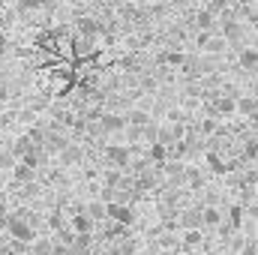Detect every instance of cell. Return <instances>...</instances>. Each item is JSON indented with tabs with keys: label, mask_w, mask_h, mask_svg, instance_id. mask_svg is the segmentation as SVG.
Instances as JSON below:
<instances>
[{
	"label": "cell",
	"mask_w": 258,
	"mask_h": 255,
	"mask_svg": "<svg viewBox=\"0 0 258 255\" xmlns=\"http://www.w3.org/2000/svg\"><path fill=\"white\" fill-rule=\"evenodd\" d=\"M102 156H105V162H108V168H117V171H126L129 162H132V153H129L126 144H120V141H105L102 144Z\"/></svg>",
	"instance_id": "6da1fadb"
},
{
	"label": "cell",
	"mask_w": 258,
	"mask_h": 255,
	"mask_svg": "<svg viewBox=\"0 0 258 255\" xmlns=\"http://www.w3.org/2000/svg\"><path fill=\"white\" fill-rule=\"evenodd\" d=\"M84 156H87V153H84V147L72 141L69 147H63V150L57 153V168H63V171H66V168H72V165H81V162H84Z\"/></svg>",
	"instance_id": "277c9868"
},
{
	"label": "cell",
	"mask_w": 258,
	"mask_h": 255,
	"mask_svg": "<svg viewBox=\"0 0 258 255\" xmlns=\"http://www.w3.org/2000/svg\"><path fill=\"white\" fill-rule=\"evenodd\" d=\"M204 162H207V168H210L213 174H231V171H234V168L228 165V159L219 156L216 150H204Z\"/></svg>",
	"instance_id": "ba28073f"
},
{
	"label": "cell",
	"mask_w": 258,
	"mask_h": 255,
	"mask_svg": "<svg viewBox=\"0 0 258 255\" xmlns=\"http://www.w3.org/2000/svg\"><path fill=\"white\" fill-rule=\"evenodd\" d=\"M237 66H240L243 72L255 75L258 72V45H246V48H240V51H237Z\"/></svg>",
	"instance_id": "8992f818"
},
{
	"label": "cell",
	"mask_w": 258,
	"mask_h": 255,
	"mask_svg": "<svg viewBox=\"0 0 258 255\" xmlns=\"http://www.w3.org/2000/svg\"><path fill=\"white\" fill-rule=\"evenodd\" d=\"M252 96H255V99H258V81H255V87H252Z\"/></svg>",
	"instance_id": "4fadbf2b"
},
{
	"label": "cell",
	"mask_w": 258,
	"mask_h": 255,
	"mask_svg": "<svg viewBox=\"0 0 258 255\" xmlns=\"http://www.w3.org/2000/svg\"><path fill=\"white\" fill-rule=\"evenodd\" d=\"M105 219L117 222L123 228H132L135 219H138V213H135V207H126V204H105Z\"/></svg>",
	"instance_id": "7a4b0ae2"
},
{
	"label": "cell",
	"mask_w": 258,
	"mask_h": 255,
	"mask_svg": "<svg viewBox=\"0 0 258 255\" xmlns=\"http://www.w3.org/2000/svg\"><path fill=\"white\" fill-rule=\"evenodd\" d=\"M201 54H204V57H210V60H219L222 54H228V42H225L219 33H213V36H210V42L204 45V51H201Z\"/></svg>",
	"instance_id": "30bf717a"
},
{
	"label": "cell",
	"mask_w": 258,
	"mask_h": 255,
	"mask_svg": "<svg viewBox=\"0 0 258 255\" xmlns=\"http://www.w3.org/2000/svg\"><path fill=\"white\" fill-rule=\"evenodd\" d=\"M234 114H240L243 120L258 123V99L252 93H240V96L234 99Z\"/></svg>",
	"instance_id": "3957f363"
},
{
	"label": "cell",
	"mask_w": 258,
	"mask_h": 255,
	"mask_svg": "<svg viewBox=\"0 0 258 255\" xmlns=\"http://www.w3.org/2000/svg\"><path fill=\"white\" fill-rule=\"evenodd\" d=\"M96 123H99V129H102V135H105V138H108V135H120V132H126V120H123V114L102 111Z\"/></svg>",
	"instance_id": "5b68a950"
},
{
	"label": "cell",
	"mask_w": 258,
	"mask_h": 255,
	"mask_svg": "<svg viewBox=\"0 0 258 255\" xmlns=\"http://www.w3.org/2000/svg\"><path fill=\"white\" fill-rule=\"evenodd\" d=\"M225 222V210L222 207H201V228H222Z\"/></svg>",
	"instance_id": "52a82bcc"
},
{
	"label": "cell",
	"mask_w": 258,
	"mask_h": 255,
	"mask_svg": "<svg viewBox=\"0 0 258 255\" xmlns=\"http://www.w3.org/2000/svg\"><path fill=\"white\" fill-rule=\"evenodd\" d=\"M237 255H258V237H246L243 249H240Z\"/></svg>",
	"instance_id": "8fae6325"
},
{
	"label": "cell",
	"mask_w": 258,
	"mask_h": 255,
	"mask_svg": "<svg viewBox=\"0 0 258 255\" xmlns=\"http://www.w3.org/2000/svg\"><path fill=\"white\" fill-rule=\"evenodd\" d=\"M9 51H12V39H9L3 30H0V57H6Z\"/></svg>",
	"instance_id": "7c38bea8"
},
{
	"label": "cell",
	"mask_w": 258,
	"mask_h": 255,
	"mask_svg": "<svg viewBox=\"0 0 258 255\" xmlns=\"http://www.w3.org/2000/svg\"><path fill=\"white\" fill-rule=\"evenodd\" d=\"M9 174H12V183H15V186H27V183H36V177H39V171H33V168H27V165H21V162H15Z\"/></svg>",
	"instance_id": "9c48e42d"
},
{
	"label": "cell",
	"mask_w": 258,
	"mask_h": 255,
	"mask_svg": "<svg viewBox=\"0 0 258 255\" xmlns=\"http://www.w3.org/2000/svg\"><path fill=\"white\" fill-rule=\"evenodd\" d=\"M177 255H204V252H177Z\"/></svg>",
	"instance_id": "5bb4252c"
}]
</instances>
